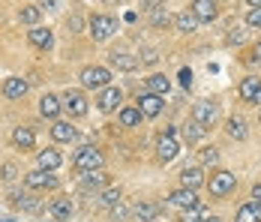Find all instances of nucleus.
Wrapping results in <instances>:
<instances>
[{
  "label": "nucleus",
  "mask_w": 261,
  "mask_h": 222,
  "mask_svg": "<svg viewBox=\"0 0 261 222\" xmlns=\"http://www.w3.org/2000/svg\"><path fill=\"white\" fill-rule=\"evenodd\" d=\"M60 102H63V108L72 114V117H84L87 114V96L81 93V90H63V96H60Z\"/></svg>",
  "instance_id": "0eeeda50"
},
{
  "label": "nucleus",
  "mask_w": 261,
  "mask_h": 222,
  "mask_svg": "<svg viewBox=\"0 0 261 222\" xmlns=\"http://www.w3.org/2000/svg\"><path fill=\"white\" fill-rule=\"evenodd\" d=\"M198 159H201V165L213 168V165H219V150H216V147H201Z\"/></svg>",
  "instance_id": "c9c22d12"
},
{
  "label": "nucleus",
  "mask_w": 261,
  "mask_h": 222,
  "mask_svg": "<svg viewBox=\"0 0 261 222\" xmlns=\"http://www.w3.org/2000/svg\"><path fill=\"white\" fill-rule=\"evenodd\" d=\"M252 60H255V63H261V42H255V45H252Z\"/></svg>",
  "instance_id": "c03bdc74"
},
{
  "label": "nucleus",
  "mask_w": 261,
  "mask_h": 222,
  "mask_svg": "<svg viewBox=\"0 0 261 222\" xmlns=\"http://www.w3.org/2000/svg\"><path fill=\"white\" fill-rule=\"evenodd\" d=\"M234 222H261V201H246L234 213Z\"/></svg>",
  "instance_id": "aec40b11"
},
{
  "label": "nucleus",
  "mask_w": 261,
  "mask_h": 222,
  "mask_svg": "<svg viewBox=\"0 0 261 222\" xmlns=\"http://www.w3.org/2000/svg\"><path fill=\"white\" fill-rule=\"evenodd\" d=\"M36 165H39L42 171H54V168H60V165H63V156H60L54 147H45V150H39V153H36Z\"/></svg>",
  "instance_id": "a211bd4d"
},
{
  "label": "nucleus",
  "mask_w": 261,
  "mask_h": 222,
  "mask_svg": "<svg viewBox=\"0 0 261 222\" xmlns=\"http://www.w3.org/2000/svg\"><path fill=\"white\" fill-rule=\"evenodd\" d=\"M237 189V174L228 171V168H219L213 171V177L207 180V192L213 198H228Z\"/></svg>",
  "instance_id": "f257e3e1"
},
{
  "label": "nucleus",
  "mask_w": 261,
  "mask_h": 222,
  "mask_svg": "<svg viewBox=\"0 0 261 222\" xmlns=\"http://www.w3.org/2000/svg\"><path fill=\"white\" fill-rule=\"evenodd\" d=\"M108 66L117 69V72H135L141 63H138V57H132L126 51H111V54H108Z\"/></svg>",
  "instance_id": "ddd939ff"
},
{
  "label": "nucleus",
  "mask_w": 261,
  "mask_h": 222,
  "mask_svg": "<svg viewBox=\"0 0 261 222\" xmlns=\"http://www.w3.org/2000/svg\"><path fill=\"white\" fill-rule=\"evenodd\" d=\"M258 93H261V78L258 75H246V78L237 84V96L243 99V102H249V105H255Z\"/></svg>",
  "instance_id": "f8f14e48"
},
{
  "label": "nucleus",
  "mask_w": 261,
  "mask_h": 222,
  "mask_svg": "<svg viewBox=\"0 0 261 222\" xmlns=\"http://www.w3.org/2000/svg\"><path fill=\"white\" fill-rule=\"evenodd\" d=\"M201 24H207V21H216V15H219V3L216 0H192V9H189Z\"/></svg>",
  "instance_id": "9b49d317"
},
{
  "label": "nucleus",
  "mask_w": 261,
  "mask_h": 222,
  "mask_svg": "<svg viewBox=\"0 0 261 222\" xmlns=\"http://www.w3.org/2000/svg\"><path fill=\"white\" fill-rule=\"evenodd\" d=\"M129 216H132V207H126L123 201L111 207V219H114V222H123V219H129Z\"/></svg>",
  "instance_id": "e433bc0d"
},
{
  "label": "nucleus",
  "mask_w": 261,
  "mask_h": 222,
  "mask_svg": "<svg viewBox=\"0 0 261 222\" xmlns=\"http://www.w3.org/2000/svg\"><path fill=\"white\" fill-rule=\"evenodd\" d=\"M24 93H27V81L24 78L15 75V78H6V81H3V96L6 99H21Z\"/></svg>",
  "instance_id": "393cba45"
},
{
  "label": "nucleus",
  "mask_w": 261,
  "mask_h": 222,
  "mask_svg": "<svg viewBox=\"0 0 261 222\" xmlns=\"http://www.w3.org/2000/svg\"><path fill=\"white\" fill-rule=\"evenodd\" d=\"M102 165H105V156H102V150H96V147H81L75 150V156H72V168L75 171H102Z\"/></svg>",
  "instance_id": "f03ea898"
},
{
  "label": "nucleus",
  "mask_w": 261,
  "mask_h": 222,
  "mask_svg": "<svg viewBox=\"0 0 261 222\" xmlns=\"http://www.w3.org/2000/svg\"><path fill=\"white\" fill-rule=\"evenodd\" d=\"M72 210H75V207H72V201H69V198H54V201H51V213L57 216V219H69V216H72Z\"/></svg>",
  "instance_id": "7c9ffc66"
},
{
  "label": "nucleus",
  "mask_w": 261,
  "mask_h": 222,
  "mask_svg": "<svg viewBox=\"0 0 261 222\" xmlns=\"http://www.w3.org/2000/svg\"><path fill=\"white\" fill-rule=\"evenodd\" d=\"M177 153H180V144H177L174 132H165V135L156 141V159L162 162V165H168V162H171Z\"/></svg>",
  "instance_id": "1a4fd4ad"
},
{
  "label": "nucleus",
  "mask_w": 261,
  "mask_h": 222,
  "mask_svg": "<svg viewBox=\"0 0 261 222\" xmlns=\"http://www.w3.org/2000/svg\"><path fill=\"white\" fill-rule=\"evenodd\" d=\"M162 213V204H153V201H138L135 207H132V216L141 222H153Z\"/></svg>",
  "instance_id": "6ab92c4d"
},
{
  "label": "nucleus",
  "mask_w": 261,
  "mask_h": 222,
  "mask_svg": "<svg viewBox=\"0 0 261 222\" xmlns=\"http://www.w3.org/2000/svg\"><path fill=\"white\" fill-rule=\"evenodd\" d=\"M87 33L93 36V42H105L108 36L117 33V18L114 15H93L87 21Z\"/></svg>",
  "instance_id": "20e7f679"
},
{
  "label": "nucleus",
  "mask_w": 261,
  "mask_h": 222,
  "mask_svg": "<svg viewBox=\"0 0 261 222\" xmlns=\"http://www.w3.org/2000/svg\"><path fill=\"white\" fill-rule=\"evenodd\" d=\"M138 63H144V66H153V63H159V51L156 48H144L141 54H138Z\"/></svg>",
  "instance_id": "4c0bfd02"
},
{
  "label": "nucleus",
  "mask_w": 261,
  "mask_h": 222,
  "mask_svg": "<svg viewBox=\"0 0 261 222\" xmlns=\"http://www.w3.org/2000/svg\"><path fill=\"white\" fill-rule=\"evenodd\" d=\"M105 186H108V177L102 171H84L81 174V189L84 192H93L96 195V192H102Z\"/></svg>",
  "instance_id": "f3484780"
},
{
  "label": "nucleus",
  "mask_w": 261,
  "mask_h": 222,
  "mask_svg": "<svg viewBox=\"0 0 261 222\" xmlns=\"http://www.w3.org/2000/svg\"><path fill=\"white\" fill-rule=\"evenodd\" d=\"M60 108H63V102H60V96H54V93H45V96L39 99V114L48 117V120H54L60 114Z\"/></svg>",
  "instance_id": "4be33fe9"
},
{
  "label": "nucleus",
  "mask_w": 261,
  "mask_h": 222,
  "mask_svg": "<svg viewBox=\"0 0 261 222\" xmlns=\"http://www.w3.org/2000/svg\"><path fill=\"white\" fill-rule=\"evenodd\" d=\"M225 132H228L231 138H237V141H246V135H249V129H246V120H243V117H228Z\"/></svg>",
  "instance_id": "c85d7f7f"
},
{
  "label": "nucleus",
  "mask_w": 261,
  "mask_h": 222,
  "mask_svg": "<svg viewBox=\"0 0 261 222\" xmlns=\"http://www.w3.org/2000/svg\"><path fill=\"white\" fill-rule=\"evenodd\" d=\"M0 177H3V180H6V183H12V180H15V177H18V168H15V165H12V162H6V165H3V168H0Z\"/></svg>",
  "instance_id": "ea45409f"
},
{
  "label": "nucleus",
  "mask_w": 261,
  "mask_h": 222,
  "mask_svg": "<svg viewBox=\"0 0 261 222\" xmlns=\"http://www.w3.org/2000/svg\"><path fill=\"white\" fill-rule=\"evenodd\" d=\"M27 39H30V45L39 51H48L54 45V33L48 27H33V30H27Z\"/></svg>",
  "instance_id": "2eb2a0df"
},
{
  "label": "nucleus",
  "mask_w": 261,
  "mask_h": 222,
  "mask_svg": "<svg viewBox=\"0 0 261 222\" xmlns=\"http://www.w3.org/2000/svg\"><path fill=\"white\" fill-rule=\"evenodd\" d=\"M243 36H246V33H243L240 27H234V30L225 36V42H228V45H240V42H243Z\"/></svg>",
  "instance_id": "a19ab883"
},
{
  "label": "nucleus",
  "mask_w": 261,
  "mask_h": 222,
  "mask_svg": "<svg viewBox=\"0 0 261 222\" xmlns=\"http://www.w3.org/2000/svg\"><path fill=\"white\" fill-rule=\"evenodd\" d=\"M204 183V171H201V165H186L180 171V186L186 189H198Z\"/></svg>",
  "instance_id": "412c9836"
},
{
  "label": "nucleus",
  "mask_w": 261,
  "mask_h": 222,
  "mask_svg": "<svg viewBox=\"0 0 261 222\" xmlns=\"http://www.w3.org/2000/svg\"><path fill=\"white\" fill-rule=\"evenodd\" d=\"M198 24H201V21H198L192 12H177V15H174V27H177L180 33H195Z\"/></svg>",
  "instance_id": "cd10ccee"
},
{
  "label": "nucleus",
  "mask_w": 261,
  "mask_h": 222,
  "mask_svg": "<svg viewBox=\"0 0 261 222\" xmlns=\"http://www.w3.org/2000/svg\"><path fill=\"white\" fill-rule=\"evenodd\" d=\"M79 78H81L84 90H105V87H111V69L108 66H84Z\"/></svg>",
  "instance_id": "7ed1b4c3"
},
{
  "label": "nucleus",
  "mask_w": 261,
  "mask_h": 222,
  "mask_svg": "<svg viewBox=\"0 0 261 222\" xmlns=\"http://www.w3.org/2000/svg\"><path fill=\"white\" fill-rule=\"evenodd\" d=\"M75 126L69 124V120H54V126H51V138L57 141V144H72L75 141Z\"/></svg>",
  "instance_id": "dca6fc26"
},
{
  "label": "nucleus",
  "mask_w": 261,
  "mask_h": 222,
  "mask_svg": "<svg viewBox=\"0 0 261 222\" xmlns=\"http://www.w3.org/2000/svg\"><path fill=\"white\" fill-rule=\"evenodd\" d=\"M120 102H123V90L111 84V87L99 90V96H96V108L105 111V114H111V111H117V108H120Z\"/></svg>",
  "instance_id": "6e6552de"
},
{
  "label": "nucleus",
  "mask_w": 261,
  "mask_h": 222,
  "mask_svg": "<svg viewBox=\"0 0 261 222\" xmlns=\"http://www.w3.org/2000/svg\"><path fill=\"white\" fill-rule=\"evenodd\" d=\"M123 198H120V189H114V186H108V189H102V192H96V204L99 207H114V204H120Z\"/></svg>",
  "instance_id": "c756f323"
},
{
  "label": "nucleus",
  "mask_w": 261,
  "mask_h": 222,
  "mask_svg": "<svg viewBox=\"0 0 261 222\" xmlns=\"http://www.w3.org/2000/svg\"><path fill=\"white\" fill-rule=\"evenodd\" d=\"M12 144L21 147V150H33V144H36L33 129H30V126H15V132H12Z\"/></svg>",
  "instance_id": "b1692460"
},
{
  "label": "nucleus",
  "mask_w": 261,
  "mask_h": 222,
  "mask_svg": "<svg viewBox=\"0 0 261 222\" xmlns=\"http://www.w3.org/2000/svg\"><path fill=\"white\" fill-rule=\"evenodd\" d=\"M12 201H15L21 210H27V213H39V210H42V201L33 198L30 192H12Z\"/></svg>",
  "instance_id": "bb28decb"
},
{
  "label": "nucleus",
  "mask_w": 261,
  "mask_h": 222,
  "mask_svg": "<svg viewBox=\"0 0 261 222\" xmlns=\"http://www.w3.org/2000/svg\"><path fill=\"white\" fill-rule=\"evenodd\" d=\"M117 120H120V126H126V129H135V126H141L144 114H141L135 105H123V108L117 111Z\"/></svg>",
  "instance_id": "5701e85b"
},
{
  "label": "nucleus",
  "mask_w": 261,
  "mask_h": 222,
  "mask_svg": "<svg viewBox=\"0 0 261 222\" xmlns=\"http://www.w3.org/2000/svg\"><path fill=\"white\" fill-rule=\"evenodd\" d=\"M198 204V195H195V189H186V186H180V189H174L171 195L165 198V207H177V210H186V207H195Z\"/></svg>",
  "instance_id": "9d476101"
},
{
  "label": "nucleus",
  "mask_w": 261,
  "mask_h": 222,
  "mask_svg": "<svg viewBox=\"0 0 261 222\" xmlns=\"http://www.w3.org/2000/svg\"><path fill=\"white\" fill-rule=\"evenodd\" d=\"M204 219H207V216H204V207H201V204L180 210V222H204Z\"/></svg>",
  "instance_id": "72a5a7b5"
},
{
  "label": "nucleus",
  "mask_w": 261,
  "mask_h": 222,
  "mask_svg": "<svg viewBox=\"0 0 261 222\" xmlns=\"http://www.w3.org/2000/svg\"><path fill=\"white\" fill-rule=\"evenodd\" d=\"M180 84L189 90L192 87V69H180Z\"/></svg>",
  "instance_id": "37998d69"
},
{
  "label": "nucleus",
  "mask_w": 261,
  "mask_h": 222,
  "mask_svg": "<svg viewBox=\"0 0 261 222\" xmlns=\"http://www.w3.org/2000/svg\"><path fill=\"white\" fill-rule=\"evenodd\" d=\"M252 201H261V180L252 186Z\"/></svg>",
  "instance_id": "a18cd8bd"
},
{
  "label": "nucleus",
  "mask_w": 261,
  "mask_h": 222,
  "mask_svg": "<svg viewBox=\"0 0 261 222\" xmlns=\"http://www.w3.org/2000/svg\"><path fill=\"white\" fill-rule=\"evenodd\" d=\"M135 108H138L144 117H159L162 108H165V102H162V96L150 93V90H144V93H138V99H135Z\"/></svg>",
  "instance_id": "423d86ee"
},
{
  "label": "nucleus",
  "mask_w": 261,
  "mask_h": 222,
  "mask_svg": "<svg viewBox=\"0 0 261 222\" xmlns=\"http://www.w3.org/2000/svg\"><path fill=\"white\" fill-rule=\"evenodd\" d=\"M66 24L72 27V33H81V27H84V21H81V15H69V18H66Z\"/></svg>",
  "instance_id": "79ce46f5"
},
{
  "label": "nucleus",
  "mask_w": 261,
  "mask_h": 222,
  "mask_svg": "<svg viewBox=\"0 0 261 222\" xmlns=\"http://www.w3.org/2000/svg\"><path fill=\"white\" fill-rule=\"evenodd\" d=\"M147 90H150V93H156V96H165V93L171 90V78H168V75H162V72L147 75Z\"/></svg>",
  "instance_id": "a878e982"
},
{
  "label": "nucleus",
  "mask_w": 261,
  "mask_h": 222,
  "mask_svg": "<svg viewBox=\"0 0 261 222\" xmlns=\"http://www.w3.org/2000/svg\"><path fill=\"white\" fill-rule=\"evenodd\" d=\"M204 222H219V216H207V219H204Z\"/></svg>",
  "instance_id": "de8ad7c7"
},
{
  "label": "nucleus",
  "mask_w": 261,
  "mask_h": 222,
  "mask_svg": "<svg viewBox=\"0 0 261 222\" xmlns=\"http://www.w3.org/2000/svg\"><path fill=\"white\" fill-rule=\"evenodd\" d=\"M246 3H249V6H252V9H255V6H261V0H246Z\"/></svg>",
  "instance_id": "49530a36"
},
{
  "label": "nucleus",
  "mask_w": 261,
  "mask_h": 222,
  "mask_svg": "<svg viewBox=\"0 0 261 222\" xmlns=\"http://www.w3.org/2000/svg\"><path fill=\"white\" fill-rule=\"evenodd\" d=\"M24 186L27 189H54V186H57V177H54L51 171L36 168V171H30L24 177Z\"/></svg>",
  "instance_id": "4468645a"
},
{
  "label": "nucleus",
  "mask_w": 261,
  "mask_h": 222,
  "mask_svg": "<svg viewBox=\"0 0 261 222\" xmlns=\"http://www.w3.org/2000/svg\"><path fill=\"white\" fill-rule=\"evenodd\" d=\"M168 21H171V15H168L165 6H153V9H150V24L153 27H165Z\"/></svg>",
  "instance_id": "f704fd0d"
},
{
  "label": "nucleus",
  "mask_w": 261,
  "mask_h": 222,
  "mask_svg": "<svg viewBox=\"0 0 261 222\" xmlns=\"http://www.w3.org/2000/svg\"><path fill=\"white\" fill-rule=\"evenodd\" d=\"M204 132H207V129H204V126H198L195 120H192V124H186V126H183V138H186L189 144H195L198 138H204Z\"/></svg>",
  "instance_id": "473e14b6"
},
{
  "label": "nucleus",
  "mask_w": 261,
  "mask_h": 222,
  "mask_svg": "<svg viewBox=\"0 0 261 222\" xmlns=\"http://www.w3.org/2000/svg\"><path fill=\"white\" fill-rule=\"evenodd\" d=\"M39 18H42V6H21V12H18V21L30 27H36Z\"/></svg>",
  "instance_id": "2f4dec72"
},
{
  "label": "nucleus",
  "mask_w": 261,
  "mask_h": 222,
  "mask_svg": "<svg viewBox=\"0 0 261 222\" xmlns=\"http://www.w3.org/2000/svg\"><path fill=\"white\" fill-rule=\"evenodd\" d=\"M216 117H219V108H216V102H210V99H198V102L192 105V120H195L198 126L210 129V126L216 124Z\"/></svg>",
  "instance_id": "39448f33"
},
{
  "label": "nucleus",
  "mask_w": 261,
  "mask_h": 222,
  "mask_svg": "<svg viewBox=\"0 0 261 222\" xmlns=\"http://www.w3.org/2000/svg\"><path fill=\"white\" fill-rule=\"evenodd\" d=\"M246 24L255 27V30H261V6H255V9L246 12Z\"/></svg>",
  "instance_id": "58836bf2"
}]
</instances>
